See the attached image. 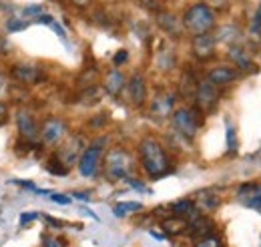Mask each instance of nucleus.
I'll return each mask as SVG.
<instances>
[{
    "instance_id": "1",
    "label": "nucleus",
    "mask_w": 261,
    "mask_h": 247,
    "mask_svg": "<svg viewBox=\"0 0 261 247\" xmlns=\"http://www.w3.org/2000/svg\"><path fill=\"white\" fill-rule=\"evenodd\" d=\"M139 157H141L143 169L147 171V175L151 179H159V177H163L171 171V163H169V157L165 153V149L161 147L159 141H155L151 137L141 141Z\"/></svg>"
},
{
    "instance_id": "2",
    "label": "nucleus",
    "mask_w": 261,
    "mask_h": 247,
    "mask_svg": "<svg viewBox=\"0 0 261 247\" xmlns=\"http://www.w3.org/2000/svg\"><path fill=\"white\" fill-rule=\"evenodd\" d=\"M183 29L189 32L191 36H199V34H205V32H211L215 27V12L203 4V2H197L191 4L185 12H183Z\"/></svg>"
},
{
    "instance_id": "3",
    "label": "nucleus",
    "mask_w": 261,
    "mask_h": 247,
    "mask_svg": "<svg viewBox=\"0 0 261 247\" xmlns=\"http://www.w3.org/2000/svg\"><path fill=\"white\" fill-rule=\"evenodd\" d=\"M133 169V157L129 151L117 147V149H111L109 153L105 155V163H102V171H105V177L109 181H121V179H127Z\"/></svg>"
},
{
    "instance_id": "4",
    "label": "nucleus",
    "mask_w": 261,
    "mask_h": 247,
    "mask_svg": "<svg viewBox=\"0 0 261 247\" xmlns=\"http://www.w3.org/2000/svg\"><path fill=\"white\" fill-rule=\"evenodd\" d=\"M105 143H107V137H100L81 153V157H79V173L83 177H93L97 173V167L100 163L102 151H105Z\"/></svg>"
},
{
    "instance_id": "5",
    "label": "nucleus",
    "mask_w": 261,
    "mask_h": 247,
    "mask_svg": "<svg viewBox=\"0 0 261 247\" xmlns=\"http://www.w3.org/2000/svg\"><path fill=\"white\" fill-rule=\"evenodd\" d=\"M173 117V127L177 133H181L185 139H193L199 131V117H197V111H191V109H177L175 113H171Z\"/></svg>"
},
{
    "instance_id": "6",
    "label": "nucleus",
    "mask_w": 261,
    "mask_h": 247,
    "mask_svg": "<svg viewBox=\"0 0 261 247\" xmlns=\"http://www.w3.org/2000/svg\"><path fill=\"white\" fill-rule=\"evenodd\" d=\"M219 87H215L213 83H209L207 79L197 83V89H195V103H197V109L203 111V113H211L215 111L217 103H219Z\"/></svg>"
},
{
    "instance_id": "7",
    "label": "nucleus",
    "mask_w": 261,
    "mask_h": 247,
    "mask_svg": "<svg viewBox=\"0 0 261 247\" xmlns=\"http://www.w3.org/2000/svg\"><path fill=\"white\" fill-rule=\"evenodd\" d=\"M66 135V123L63 119H57V117H48L42 127L38 129V139L46 145V147H57L63 137Z\"/></svg>"
},
{
    "instance_id": "8",
    "label": "nucleus",
    "mask_w": 261,
    "mask_h": 247,
    "mask_svg": "<svg viewBox=\"0 0 261 247\" xmlns=\"http://www.w3.org/2000/svg\"><path fill=\"white\" fill-rule=\"evenodd\" d=\"M85 151V139L81 135H72L70 139H66L63 145H59L55 157L65 165V167H72L74 163H79V157Z\"/></svg>"
},
{
    "instance_id": "9",
    "label": "nucleus",
    "mask_w": 261,
    "mask_h": 247,
    "mask_svg": "<svg viewBox=\"0 0 261 247\" xmlns=\"http://www.w3.org/2000/svg\"><path fill=\"white\" fill-rule=\"evenodd\" d=\"M10 77L18 85H27V87L36 85V83H40L44 79L40 66L34 64V62H14L12 68H10Z\"/></svg>"
},
{
    "instance_id": "10",
    "label": "nucleus",
    "mask_w": 261,
    "mask_h": 247,
    "mask_svg": "<svg viewBox=\"0 0 261 247\" xmlns=\"http://www.w3.org/2000/svg\"><path fill=\"white\" fill-rule=\"evenodd\" d=\"M16 129H18V135L27 143H36L38 141V125H36L33 115H31V111L20 109L16 113Z\"/></svg>"
},
{
    "instance_id": "11",
    "label": "nucleus",
    "mask_w": 261,
    "mask_h": 247,
    "mask_svg": "<svg viewBox=\"0 0 261 247\" xmlns=\"http://www.w3.org/2000/svg\"><path fill=\"white\" fill-rule=\"evenodd\" d=\"M215 46H217L215 34L205 32V34L193 36L191 51H193L195 59H199V61H209V59H213V57H215Z\"/></svg>"
},
{
    "instance_id": "12",
    "label": "nucleus",
    "mask_w": 261,
    "mask_h": 247,
    "mask_svg": "<svg viewBox=\"0 0 261 247\" xmlns=\"http://www.w3.org/2000/svg\"><path fill=\"white\" fill-rule=\"evenodd\" d=\"M127 94L133 107H143V103L147 101V85H145V77L135 72L127 83Z\"/></svg>"
},
{
    "instance_id": "13",
    "label": "nucleus",
    "mask_w": 261,
    "mask_h": 247,
    "mask_svg": "<svg viewBox=\"0 0 261 247\" xmlns=\"http://www.w3.org/2000/svg\"><path fill=\"white\" fill-rule=\"evenodd\" d=\"M227 57L231 59V62L239 68V70H245V72H251L253 68H255V64L251 61V57H249V53L243 48V46H239V44H231L227 51Z\"/></svg>"
},
{
    "instance_id": "14",
    "label": "nucleus",
    "mask_w": 261,
    "mask_h": 247,
    "mask_svg": "<svg viewBox=\"0 0 261 247\" xmlns=\"http://www.w3.org/2000/svg\"><path fill=\"white\" fill-rule=\"evenodd\" d=\"M207 81L213 83L215 87H227L237 81V70H233L231 66H215L209 70Z\"/></svg>"
},
{
    "instance_id": "15",
    "label": "nucleus",
    "mask_w": 261,
    "mask_h": 247,
    "mask_svg": "<svg viewBox=\"0 0 261 247\" xmlns=\"http://www.w3.org/2000/svg\"><path fill=\"white\" fill-rule=\"evenodd\" d=\"M173 105H175V94L173 93H165V94H157L151 103V115L153 117H169L173 113Z\"/></svg>"
},
{
    "instance_id": "16",
    "label": "nucleus",
    "mask_w": 261,
    "mask_h": 247,
    "mask_svg": "<svg viewBox=\"0 0 261 247\" xmlns=\"http://www.w3.org/2000/svg\"><path fill=\"white\" fill-rule=\"evenodd\" d=\"M125 85H127L125 75H123L121 70H117V68H113V70L105 77V91L111 94V96L121 94V91L125 89Z\"/></svg>"
},
{
    "instance_id": "17",
    "label": "nucleus",
    "mask_w": 261,
    "mask_h": 247,
    "mask_svg": "<svg viewBox=\"0 0 261 247\" xmlns=\"http://www.w3.org/2000/svg\"><path fill=\"white\" fill-rule=\"evenodd\" d=\"M187 233L193 235V237H203V235H209L213 233V221L207 219V217H199L197 215L195 219H191V223L187 225Z\"/></svg>"
},
{
    "instance_id": "18",
    "label": "nucleus",
    "mask_w": 261,
    "mask_h": 247,
    "mask_svg": "<svg viewBox=\"0 0 261 247\" xmlns=\"http://www.w3.org/2000/svg\"><path fill=\"white\" fill-rule=\"evenodd\" d=\"M157 24L159 29L171 36H179L181 34V27H179V20L175 14L171 12H157Z\"/></svg>"
},
{
    "instance_id": "19",
    "label": "nucleus",
    "mask_w": 261,
    "mask_h": 247,
    "mask_svg": "<svg viewBox=\"0 0 261 247\" xmlns=\"http://www.w3.org/2000/svg\"><path fill=\"white\" fill-rule=\"evenodd\" d=\"M171 213L175 217H183V219H195L197 217V209L195 203L191 199H179L171 205Z\"/></svg>"
},
{
    "instance_id": "20",
    "label": "nucleus",
    "mask_w": 261,
    "mask_h": 247,
    "mask_svg": "<svg viewBox=\"0 0 261 247\" xmlns=\"http://www.w3.org/2000/svg\"><path fill=\"white\" fill-rule=\"evenodd\" d=\"M187 225L189 221L183 219V217H171V219H165L163 221V229L165 233L169 235H181V233H187Z\"/></svg>"
},
{
    "instance_id": "21",
    "label": "nucleus",
    "mask_w": 261,
    "mask_h": 247,
    "mask_svg": "<svg viewBox=\"0 0 261 247\" xmlns=\"http://www.w3.org/2000/svg\"><path fill=\"white\" fill-rule=\"evenodd\" d=\"M141 209H143V205L137 203V201H123V203L115 205V215L125 217L127 213H135V211H141Z\"/></svg>"
},
{
    "instance_id": "22",
    "label": "nucleus",
    "mask_w": 261,
    "mask_h": 247,
    "mask_svg": "<svg viewBox=\"0 0 261 247\" xmlns=\"http://www.w3.org/2000/svg\"><path fill=\"white\" fill-rule=\"evenodd\" d=\"M199 205L203 207V209H215L217 205H219V199H217V195L215 193H211V191H199Z\"/></svg>"
},
{
    "instance_id": "23",
    "label": "nucleus",
    "mask_w": 261,
    "mask_h": 247,
    "mask_svg": "<svg viewBox=\"0 0 261 247\" xmlns=\"http://www.w3.org/2000/svg\"><path fill=\"white\" fill-rule=\"evenodd\" d=\"M239 38V31L235 29V27H223L219 34L215 36V40H223V42H229V44H233V40H237Z\"/></svg>"
},
{
    "instance_id": "24",
    "label": "nucleus",
    "mask_w": 261,
    "mask_h": 247,
    "mask_svg": "<svg viewBox=\"0 0 261 247\" xmlns=\"http://www.w3.org/2000/svg\"><path fill=\"white\" fill-rule=\"evenodd\" d=\"M221 239L217 237V235H213V233H209V235H203V237H197L195 245L193 247H221Z\"/></svg>"
},
{
    "instance_id": "25",
    "label": "nucleus",
    "mask_w": 261,
    "mask_h": 247,
    "mask_svg": "<svg viewBox=\"0 0 261 247\" xmlns=\"http://www.w3.org/2000/svg\"><path fill=\"white\" fill-rule=\"evenodd\" d=\"M173 62H175L173 53H171V51H161V55H159V59H157V66H159L161 70H171V68H173Z\"/></svg>"
},
{
    "instance_id": "26",
    "label": "nucleus",
    "mask_w": 261,
    "mask_h": 247,
    "mask_svg": "<svg viewBox=\"0 0 261 247\" xmlns=\"http://www.w3.org/2000/svg\"><path fill=\"white\" fill-rule=\"evenodd\" d=\"M247 195H251V197L245 199V205L247 207H253V209H261V187L253 185L251 193H247Z\"/></svg>"
},
{
    "instance_id": "27",
    "label": "nucleus",
    "mask_w": 261,
    "mask_h": 247,
    "mask_svg": "<svg viewBox=\"0 0 261 247\" xmlns=\"http://www.w3.org/2000/svg\"><path fill=\"white\" fill-rule=\"evenodd\" d=\"M48 171L55 173V175H66V173H68V167H65L57 157H53V159L48 161Z\"/></svg>"
},
{
    "instance_id": "28",
    "label": "nucleus",
    "mask_w": 261,
    "mask_h": 247,
    "mask_svg": "<svg viewBox=\"0 0 261 247\" xmlns=\"http://www.w3.org/2000/svg\"><path fill=\"white\" fill-rule=\"evenodd\" d=\"M227 151L229 153H235L237 151V137H235V127L231 123H227Z\"/></svg>"
},
{
    "instance_id": "29",
    "label": "nucleus",
    "mask_w": 261,
    "mask_h": 247,
    "mask_svg": "<svg viewBox=\"0 0 261 247\" xmlns=\"http://www.w3.org/2000/svg\"><path fill=\"white\" fill-rule=\"evenodd\" d=\"M29 27V22L27 20H20V18H10L8 22H6V31L8 32H18V31H24Z\"/></svg>"
},
{
    "instance_id": "30",
    "label": "nucleus",
    "mask_w": 261,
    "mask_h": 247,
    "mask_svg": "<svg viewBox=\"0 0 261 247\" xmlns=\"http://www.w3.org/2000/svg\"><path fill=\"white\" fill-rule=\"evenodd\" d=\"M203 4H207L215 12V10H227L231 0H203Z\"/></svg>"
},
{
    "instance_id": "31",
    "label": "nucleus",
    "mask_w": 261,
    "mask_h": 247,
    "mask_svg": "<svg viewBox=\"0 0 261 247\" xmlns=\"http://www.w3.org/2000/svg\"><path fill=\"white\" fill-rule=\"evenodd\" d=\"M127 59H129V53H127V51H119V53L115 55V59H113V64H115V66H121Z\"/></svg>"
},
{
    "instance_id": "32",
    "label": "nucleus",
    "mask_w": 261,
    "mask_h": 247,
    "mask_svg": "<svg viewBox=\"0 0 261 247\" xmlns=\"http://www.w3.org/2000/svg\"><path fill=\"white\" fill-rule=\"evenodd\" d=\"M261 29V4L259 8H257V12H255V18H253V24H251V32L255 34V32H259Z\"/></svg>"
},
{
    "instance_id": "33",
    "label": "nucleus",
    "mask_w": 261,
    "mask_h": 247,
    "mask_svg": "<svg viewBox=\"0 0 261 247\" xmlns=\"http://www.w3.org/2000/svg\"><path fill=\"white\" fill-rule=\"evenodd\" d=\"M8 121V105L0 101V127Z\"/></svg>"
},
{
    "instance_id": "34",
    "label": "nucleus",
    "mask_w": 261,
    "mask_h": 247,
    "mask_svg": "<svg viewBox=\"0 0 261 247\" xmlns=\"http://www.w3.org/2000/svg\"><path fill=\"white\" fill-rule=\"evenodd\" d=\"M42 12V6L40 4H33V6H29V8H24V16H31V14H40Z\"/></svg>"
},
{
    "instance_id": "35",
    "label": "nucleus",
    "mask_w": 261,
    "mask_h": 247,
    "mask_svg": "<svg viewBox=\"0 0 261 247\" xmlns=\"http://www.w3.org/2000/svg\"><path fill=\"white\" fill-rule=\"evenodd\" d=\"M50 199L55 201V203H61V205H68L70 203V197H66V195H50Z\"/></svg>"
},
{
    "instance_id": "36",
    "label": "nucleus",
    "mask_w": 261,
    "mask_h": 247,
    "mask_svg": "<svg viewBox=\"0 0 261 247\" xmlns=\"http://www.w3.org/2000/svg\"><path fill=\"white\" fill-rule=\"evenodd\" d=\"M34 22H38V24H50L53 22V16L50 14H38L34 18Z\"/></svg>"
},
{
    "instance_id": "37",
    "label": "nucleus",
    "mask_w": 261,
    "mask_h": 247,
    "mask_svg": "<svg viewBox=\"0 0 261 247\" xmlns=\"http://www.w3.org/2000/svg\"><path fill=\"white\" fill-rule=\"evenodd\" d=\"M0 53H2V55L10 53V44H8V40H6L2 34H0Z\"/></svg>"
},
{
    "instance_id": "38",
    "label": "nucleus",
    "mask_w": 261,
    "mask_h": 247,
    "mask_svg": "<svg viewBox=\"0 0 261 247\" xmlns=\"http://www.w3.org/2000/svg\"><path fill=\"white\" fill-rule=\"evenodd\" d=\"M50 27H53V31L57 32V34H59L61 38H66V32L63 31V27H61L59 22H55V20H53V22H50Z\"/></svg>"
},
{
    "instance_id": "39",
    "label": "nucleus",
    "mask_w": 261,
    "mask_h": 247,
    "mask_svg": "<svg viewBox=\"0 0 261 247\" xmlns=\"http://www.w3.org/2000/svg\"><path fill=\"white\" fill-rule=\"evenodd\" d=\"M68 2H70L72 6H76V8H87L93 0H68Z\"/></svg>"
},
{
    "instance_id": "40",
    "label": "nucleus",
    "mask_w": 261,
    "mask_h": 247,
    "mask_svg": "<svg viewBox=\"0 0 261 247\" xmlns=\"http://www.w3.org/2000/svg\"><path fill=\"white\" fill-rule=\"evenodd\" d=\"M36 213H22V215H20V223H22V225H27V223H31V221H33V219H36Z\"/></svg>"
},
{
    "instance_id": "41",
    "label": "nucleus",
    "mask_w": 261,
    "mask_h": 247,
    "mask_svg": "<svg viewBox=\"0 0 261 247\" xmlns=\"http://www.w3.org/2000/svg\"><path fill=\"white\" fill-rule=\"evenodd\" d=\"M127 181H129L130 187H135V189H139V191H147V187L143 185L141 181H135V179H129V177H127Z\"/></svg>"
},
{
    "instance_id": "42",
    "label": "nucleus",
    "mask_w": 261,
    "mask_h": 247,
    "mask_svg": "<svg viewBox=\"0 0 261 247\" xmlns=\"http://www.w3.org/2000/svg\"><path fill=\"white\" fill-rule=\"evenodd\" d=\"M72 197H76V199H81V201H89V199H91V195H89V193H83V191H81V193H72Z\"/></svg>"
},
{
    "instance_id": "43",
    "label": "nucleus",
    "mask_w": 261,
    "mask_h": 247,
    "mask_svg": "<svg viewBox=\"0 0 261 247\" xmlns=\"http://www.w3.org/2000/svg\"><path fill=\"white\" fill-rule=\"evenodd\" d=\"M44 247H61V245H59L55 239H50V237H46V235H44Z\"/></svg>"
},
{
    "instance_id": "44",
    "label": "nucleus",
    "mask_w": 261,
    "mask_h": 247,
    "mask_svg": "<svg viewBox=\"0 0 261 247\" xmlns=\"http://www.w3.org/2000/svg\"><path fill=\"white\" fill-rule=\"evenodd\" d=\"M4 85H6V75H4L2 70H0V89H2Z\"/></svg>"
},
{
    "instance_id": "45",
    "label": "nucleus",
    "mask_w": 261,
    "mask_h": 247,
    "mask_svg": "<svg viewBox=\"0 0 261 247\" xmlns=\"http://www.w3.org/2000/svg\"><path fill=\"white\" fill-rule=\"evenodd\" d=\"M151 235H153V237H157V239H161V241L165 239V235L163 233H159V231H151Z\"/></svg>"
}]
</instances>
